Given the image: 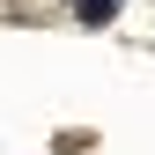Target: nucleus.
<instances>
[{
	"mask_svg": "<svg viewBox=\"0 0 155 155\" xmlns=\"http://www.w3.org/2000/svg\"><path fill=\"white\" fill-rule=\"evenodd\" d=\"M111 8L118 0H81V22H111Z\"/></svg>",
	"mask_w": 155,
	"mask_h": 155,
	"instance_id": "f257e3e1",
	"label": "nucleus"
}]
</instances>
